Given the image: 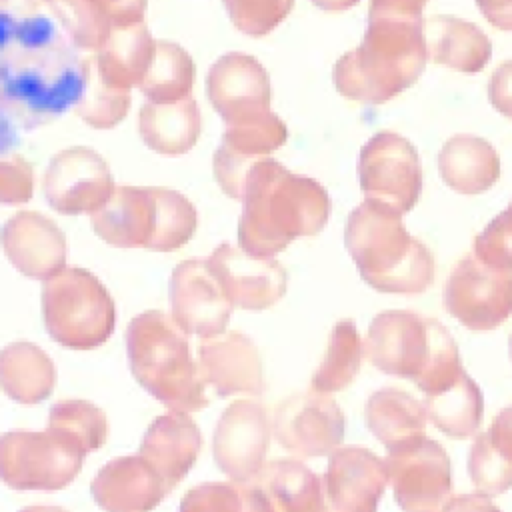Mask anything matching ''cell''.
I'll return each mask as SVG.
<instances>
[{"label":"cell","instance_id":"cell-9","mask_svg":"<svg viewBox=\"0 0 512 512\" xmlns=\"http://www.w3.org/2000/svg\"><path fill=\"white\" fill-rule=\"evenodd\" d=\"M86 452L48 428L0 436V480L14 490H62L82 470Z\"/></svg>","mask_w":512,"mask_h":512},{"label":"cell","instance_id":"cell-10","mask_svg":"<svg viewBox=\"0 0 512 512\" xmlns=\"http://www.w3.org/2000/svg\"><path fill=\"white\" fill-rule=\"evenodd\" d=\"M444 308L474 332L502 326L512 316V270L492 268L474 254L460 258L444 286Z\"/></svg>","mask_w":512,"mask_h":512},{"label":"cell","instance_id":"cell-32","mask_svg":"<svg viewBox=\"0 0 512 512\" xmlns=\"http://www.w3.org/2000/svg\"><path fill=\"white\" fill-rule=\"evenodd\" d=\"M428 420L450 438L464 440L480 430L484 400L476 382L460 372L448 384L424 396Z\"/></svg>","mask_w":512,"mask_h":512},{"label":"cell","instance_id":"cell-1","mask_svg":"<svg viewBox=\"0 0 512 512\" xmlns=\"http://www.w3.org/2000/svg\"><path fill=\"white\" fill-rule=\"evenodd\" d=\"M88 60L48 16L0 14V108L32 130L84 96Z\"/></svg>","mask_w":512,"mask_h":512},{"label":"cell","instance_id":"cell-20","mask_svg":"<svg viewBox=\"0 0 512 512\" xmlns=\"http://www.w3.org/2000/svg\"><path fill=\"white\" fill-rule=\"evenodd\" d=\"M196 360L204 384L218 396H260L264 392L260 352L242 332H222L204 338Z\"/></svg>","mask_w":512,"mask_h":512},{"label":"cell","instance_id":"cell-33","mask_svg":"<svg viewBox=\"0 0 512 512\" xmlns=\"http://www.w3.org/2000/svg\"><path fill=\"white\" fill-rule=\"evenodd\" d=\"M364 344L358 336L354 320H340L334 324L326 354L312 376L310 388L322 394L344 390L360 372Z\"/></svg>","mask_w":512,"mask_h":512},{"label":"cell","instance_id":"cell-11","mask_svg":"<svg viewBox=\"0 0 512 512\" xmlns=\"http://www.w3.org/2000/svg\"><path fill=\"white\" fill-rule=\"evenodd\" d=\"M358 180L366 200L400 214L410 212L422 192V168L416 148L396 132L374 134L360 150Z\"/></svg>","mask_w":512,"mask_h":512},{"label":"cell","instance_id":"cell-40","mask_svg":"<svg viewBox=\"0 0 512 512\" xmlns=\"http://www.w3.org/2000/svg\"><path fill=\"white\" fill-rule=\"evenodd\" d=\"M224 6L240 32L264 36L290 14L294 0H224Z\"/></svg>","mask_w":512,"mask_h":512},{"label":"cell","instance_id":"cell-4","mask_svg":"<svg viewBox=\"0 0 512 512\" xmlns=\"http://www.w3.org/2000/svg\"><path fill=\"white\" fill-rule=\"evenodd\" d=\"M344 244L362 280L386 294H422L434 280V256L408 234L402 214L374 200L358 204L346 220Z\"/></svg>","mask_w":512,"mask_h":512},{"label":"cell","instance_id":"cell-3","mask_svg":"<svg viewBox=\"0 0 512 512\" xmlns=\"http://www.w3.org/2000/svg\"><path fill=\"white\" fill-rule=\"evenodd\" d=\"M238 244L256 258H274L298 236L318 234L330 216V196L314 178L260 158L248 174Z\"/></svg>","mask_w":512,"mask_h":512},{"label":"cell","instance_id":"cell-38","mask_svg":"<svg viewBox=\"0 0 512 512\" xmlns=\"http://www.w3.org/2000/svg\"><path fill=\"white\" fill-rule=\"evenodd\" d=\"M226 126L222 144L250 158H264L280 148L288 138L286 124L272 110Z\"/></svg>","mask_w":512,"mask_h":512},{"label":"cell","instance_id":"cell-43","mask_svg":"<svg viewBox=\"0 0 512 512\" xmlns=\"http://www.w3.org/2000/svg\"><path fill=\"white\" fill-rule=\"evenodd\" d=\"M488 100L506 118H512V60L502 62L490 76Z\"/></svg>","mask_w":512,"mask_h":512},{"label":"cell","instance_id":"cell-41","mask_svg":"<svg viewBox=\"0 0 512 512\" xmlns=\"http://www.w3.org/2000/svg\"><path fill=\"white\" fill-rule=\"evenodd\" d=\"M472 254L492 268L512 270V202L474 238Z\"/></svg>","mask_w":512,"mask_h":512},{"label":"cell","instance_id":"cell-49","mask_svg":"<svg viewBox=\"0 0 512 512\" xmlns=\"http://www.w3.org/2000/svg\"><path fill=\"white\" fill-rule=\"evenodd\" d=\"M20 512H68V510H64L60 506H26Z\"/></svg>","mask_w":512,"mask_h":512},{"label":"cell","instance_id":"cell-21","mask_svg":"<svg viewBox=\"0 0 512 512\" xmlns=\"http://www.w3.org/2000/svg\"><path fill=\"white\" fill-rule=\"evenodd\" d=\"M0 242L12 266L28 278L48 280L66 262V238L46 216L34 210L16 212L4 222Z\"/></svg>","mask_w":512,"mask_h":512},{"label":"cell","instance_id":"cell-25","mask_svg":"<svg viewBox=\"0 0 512 512\" xmlns=\"http://www.w3.org/2000/svg\"><path fill=\"white\" fill-rule=\"evenodd\" d=\"M424 38L428 58L456 72L476 74L492 56L490 38L476 24L456 16L424 20Z\"/></svg>","mask_w":512,"mask_h":512},{"label":"cell","instance_id":"cell-27","mask_svg":"<svg viewBox=\"0 0 512 512\" xmlns=\"http://www.w3.org/2000/svg\"><path fill=\"white\" fill-rule=\"evenodd\" d=\"M202 130L200 108L186 96L174 102H148L140 110V136L144 144L166 156L188 152Z\"/></svg>","mask_w":512,"mask_h":512},{"label":"cell","instance_id":"cell-31","mask_svg":"<svg viewBox=\"0 0 512 512\" xmlns=\"http://www.w3.org/2000/svg\"><path fill=\"white\" fill-rule=\"evenodd\" d=\"M56 386L52 358L32 342H12L0 350V388L18 404H38Z\"/></svg>","mask_w":512,"mask_h":512},{"label":"cell","instance_id":"cell-7","mask_svg":"<svg viewBox=\"0 0 512 512\" xmlns=\"http://www.w3.org/2000/svg\"><path fill=\"white\" fill-rule=\"evenodd\" d=\"M92 218L94 232L118 248H148L172 252L184 246L196 230V208L176 190L114 188L108 202Z\"/></svg>","mask_w":512,"mask_h":512},{"label":"cell","instance_id":"cell-44","mask_svg":"<svg viewBox=\"0 0 512 512\" xmlns=\"http://www.w3.org/2000/svg\"><path fill=\"white\" fill-rule=\"evenodd\" d=\"M114 26L142 22L146 0H104Z\"/></svg>","mask_w":512,"mask_h":512},{"label":"cell","instance_id":"cell-39","mask_svg":"<svg viewBox=\"0 0 512 512\" xmlns=\"http://www.w3.org/2000/svg\"><path fill=\"white\" fill-rule=\"evenodd\" d=\"M128 106L130 90L104 84L94 70L92 58H88V80L84 96L76 106L78 116L92 128H112L126 116Z\"/></svg>","mask_w":512,"mask_h":512},{"label":"cell","instance_id":"cell-46","mask_svg":"<svg viewBox=\"0 0 512 512\" xmlns=\"http://www.w3.org/2000/svg\"><path fill=\"white\" fill-rule=\"evenodd\" d=\"M444 512H502L486 494H460L450 498Z\"/></svg>","mask_w":512,"mask_h":512},{"label":"cell","instance_id":"cell-14","mask_svg":"<svg viewBox=\"0 0 512 512\" xmlns=\"http://www.w3.org/2000/svg\"><path fill=\"white\" fill-rule=\"evenodd\" d=\"M272 426L254 400H234L214 430V460L234 482H254L264 468Z\"/></svg>","mask_w":512,"mask_h":512},{"label":"cell","instance_id":"cell-6","mask_svg":"<svg viewBox=\"0 0 512 512\" xmlns=\"http://www.w3.org/2000/svg\"><path fill=\"white\" fill-rule=\"evenodd\" d=\"M126 352L132 376L160 404L178 412L208 406L206 384L186 332L166 312L148 310L136 316L126 328Z\"/></svg>","mask_w":512,"mask_h":512},{"label":"cell","instance_id":"cell-24","mask_svg":"<svg viewBox=\"0 0 512 512\" xmlns=\"http://www.w3.org/2000/svg\"><path fill=\"white\" fill-rule=\"evenodd\" d=\"M156 50L144 22L114 26L98 54L92 58L100 80L112 88L140 86Z\"/></svg>","mask_w":512,"mask_h":512},{"label":"cell","instance_id":"cell-19","mask_svg":"<svg viewBox=\"0 0 512 512\" xmlns=\"http://www.w3.org/2000/svg\"><path fill=\"white\" fill-rule=\"evenodd\" d=\"M206 92L226 124L270 110V80L264 66L248 54L220 56L208 72Z\"/></svg>","mask_w":512,"mask_h":512},{"label":"cell","instance_id":"cell-13","mask_svg":"<svg viewBox=\"0 0 512 512\" xmlns=\"http://www.w3.org/2000/svg\"><path fill=\"white\" fill-rule=\"evenodd\" d=\"M340 406L322 392L308 390L282 400L272 416V432L282 448L298 458L332 454L344 440Z\"/></svg>","mask_w":512,"mask_h":512},{"label":"cell","instance_id":"cell-47","mask_svg":"<svg viewBox=\"0 0 512 512\" xmlns=\"http://www.w3.org/2000/svg\"><path fill=\"white\" fill-rule=\"evenodd\" d=\"M42 2L46 0H0V14L32 16Z\"/></svg>","mask_w":512,"mask_h":512},{"label":"cell","instance_id":"cell-29","mask_svg":"<svg viewBox=\"0 0 512 512\" xmlns=\"http://www.w3.org/2000/svg\"><path fill=\"white\" fill-rule=\"evenodd\" d=\"M256 484L274 512H324L322 478L296 458H278L260 470Z\"/></svg>","mask_w":512,"mask_h":512},{"label":"cell","instance_id":"cell-2","mask_svg":"<svg viewBox=\"0 0 512 512\" xmlns=\"http://www.w3.org/2000/svg\"><path fill=\"white\" fill-rule=\"evenodd\" d=\"M426 0H370L358 48L342 54L332 70L336 90L354 102L382 104L410 88L426 68Z\"/></svg>","mask_w":512,"mask_h":512},{"label":"cell","instance_id":"cell-37","mask_svg":"<svg viewBox=\"0 0 512 512\" xmlns=\"http://www.w3.org/2000/svg\"><path fill=\"white\" fill-rule=\"evenodd\" d=\"M48 428L60 432L80 450L96 452L108 436L106 414L86 400H62L50 408Z\"/></svg>","mask_w":512,"mask_h":512},{"label":"cell","instance_id":"cell-22","mask_svg":"<svg viewBox=\"0 0 512 512\" xmlns=\"http://www.w3.org/2000/svg\"><path fill=\"white\" fill-rule=\"evenodd\" d=\"M168 492L140 454L110 460L90 484V494L104 512H152Z\"/></svg>","mask_w":512,"mask_h":512},{"label":"cell","instance_id":"cell-34","mask_svg":"<svg viewBox=\"0 0 512 512\" xmlns=\"http://www.w3.org/2000/svg\"><path fill=\"white\" fill-rule=\"evenodd\" d=\"M194 84V62L190 54L174 42L156 40V50L148 72L138 86L150 102H174L190 96Z\"/></svg>","mask_w":512,"mask_h":512},{"label":"cell","instance_id":"cell-28","mask_svg":"<svg viewBox=\"0 0 512 512\" xmlns=\"http://www.w3.org/2000/svg\"><path fill=\"white\" fill-rule=\"evenodd\" d=\"M468 476L478 492L498 496L512 486V406L494 416L468 452Z\"/></svg>","mask_w":512,"mask_h":512},{"label":"cell","instance_id":"cell-5","mask_svg":"<svg viewBox=\"0 0 512 512\" xmlns=\"http://www.w3.org/2000/svg\"><path fill=\"white\" fill-rule=\"evenodd\" d=\"M362 344L380 372L412 380L424 396L464 370L450 332L436 318L412 310L376 314Z\"/></svg>","mask_w":512,"mask_h":512},{"label":"cell","instance_id":"cell-48","mask_svg":"<svg viewBox=\"0 0 512 512\" xmlns=\"http://www.w3.org/2000/svg\"><path fill=\"white\" fill-rule=\"evenodd\" d=\"M310 2L326 12H342L356 6L360 0H310Z\"/></svg>","mask_w":512,"mask_h":512},{"label":"cell","instance_id":"cell-17","mask_svg":"<svg viewBox=\"0 0 512 512\" xmlns=\"http://www.w3.org/2000/svg\"><path fill=\"white\" fill-rule=\"evenodd\" d=\"M386 484L380 456L364 446H338L322 476L324 512H376Z\"/></svg>","mask_w":512,"mask_h":512},{"label":"cell","instance_id":"cell-16","mask_svg":"<svg viewBox=\"0 0 512 512\" xmlns=\"http://www.w3.org/2000/svg\"><path fill=\"white\" fill-rule=\"evenodd\" d=\"M174 322L192 336L222 334L232 316V304L216 280L208 258L180 262L170 278Z\"/></svg>","mask_w":512,"mask_h":512},{"label":"cell","instance_id":"cell-30","mask_svg":"<svg viewBox=\"0 0 512 512\" xmlns=\"http://www.w3.org/2000/svg\"><path fill=\"white\" fill-rule=\"evenodd\" d=\"M368 430L388 448H398L426 436V408L406 390L386 386L376 390L364 406Z\"/></svg>","mask_w":512,"mask_h":512},{"label":"cell","instance_id":"cell-50","mask_svg":"<svg viewBox=\"0 0 512 512\" xmlns=\"http://www.w3.org/2000/svg\"><path fill=\"white\" fill-rule=\"evenodd\" d=\"M508 348H510V360H512V336H510V342H508Z\"/></svg>","mask_w":512,"mask_h":512},{"label":"cell","instance_id":"cell-18","mask_svg":"<svg viewBox=\"0 0 512 512\" xmlns=\"http://www.w3.org/2000/svg\"><path fill=\"white\" fill-rule=\"evenodd\" d=\"M208 264L232 306L264 310L286 292V270L274 258H256L232 244H220Z\"/></svg>","mask_w":512,"mask_h":512},{"label":"cell","instance_id":"cell-12","mask_svg":"<svg viewBox=\"0 0 512 512\" xmlns=\"http://www.w3.org/2000/svg\"><path fill=\"white\" fill-rule=\"evenodd\" d=\"M388 484L402 512H444L452 498L450 458L432 438L420 436L388 450Z\"/></svg>","mask_w":512,"mask_h":512},{"label":"cell","instance_id":"cell-45","mask_svg":"<svg viewBox=\"0 0 512 512\" xmlns=\"http://www.w3.org/2000/svg\"><path fill=\"white\" fill-rule=\"evenodd\" d=\"M476 6L488 24L512 32V0H476Z\"/></svg>","mask_w":512,"mask_h":512},{"label":"cell","instance_id":"cell-23","mask_svg":"<svg viewBox=\"0 0 512 512\" xmlns=\"http://www.w3.org/2000/svg\"><path fill=\"white\" fill-rule=\"evenodd\" d=\"M202 444V432L188 412L170 410L158 416L144 432L140 456L160 474L168 490H174L194 466Z\"/></svg>","mask_w":512,"mask_h":512},{"label":"cell","instance_id":"cell-26","mask_svg":"<svg viewBox=\"0 0 512 512\" xmlns=\"http://www.w3.org/2000/svg\"><path fill=\"white\" fill-rule=\"evenodd\" d=\"M442 182L460 194H480L500 176V156L494 146L474 134L452 136L438 152Z\"/></svg>","mask_w":512,"mask_h":512},{"label":"cell","instance_id":"cell-42","mask_svg":"<svg viewBox=\"0 0 512 512\" xmlns=\"http://www.w3.org/2000/svg\"><path fill=\"white\" fill-rule=\"evenodd\" d=\"M32 188V166L24 158H0V204H24L32 198Z\"/></svg>","mask_w":512,"mask_h":512},{"label":"cell","instance_id":"cell-15","mask_svg":"<svg viewBox=\"0 0 512 512\" xmlns=\"http://www.w3.org/2000/svg\"><path fill=\"white\" fill-rule=\"evenodd\" d=\"M114 192L104 158L84 146L56 154L44 178V194L60 214H94Z\"/></svg>","mask_w":512,"mask_h":512},{"label":"cell","instance_id":"cell-8","mask_svg":"<svg viewBox=\"0 0 512 512\" xmlns=\"http://www.w3.org/2000/svg\"><path fill=\"white\" fill-rule=\"evenodd\" d=\"M42 316L50 338L72 350L102 346L116 324L108 290L84 268H62L44 280Z\"/></svg>","mask_w":512,"mask_h":512},{"label":"cell","instance_id":"cell-35","mask_svg":"<svg viewBox=\"0 0 512 512\" xmlns=\"http://www.w3.org/2000/svg\"><path fill=\"white\" fill-rule=\"evenodd\" d=\"M78 50H100L114 28L104 0H46Z\"/></svg>","mask_w":512,"mask_h":512},{"label":"cell","instance_id":"cell-36","mask_svg":"<svg viewBox=\"0 0 512 512\" xmlns=\"http://www.w3.org/2000/svg\"><path fill=\"white\" fill-rule=\"evenodd\" d=\"M180 512H274L252 482H206L186 492Z\"/></svg>","mask_w":512,"mask_h":512}]
</instances>
